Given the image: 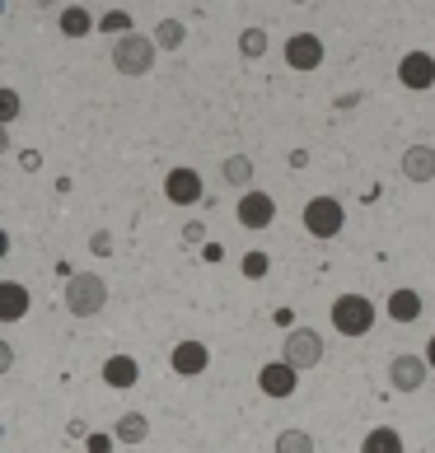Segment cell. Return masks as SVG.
Instances as JSON below:
<instances>
[{
    "mask_svg": "<svg viewBox=\"0 0 435 453\" xmlns=\"http://www.w3.org/2000/svg\"><path fill=\"white\" fill-rule=\"evenodd\" d=\"M61 304H66V313H75V318L104 313V309H108V280L98 276V272H75V276H66Z\"/></svg>",
    "mask_w": 435,
    "mask_h": 453,
    "instance_id": "6da1fadb",
    "label": "cell"
},
{
    "mask_svg": "<svg viewBox=\"0 0 435 453\" xmlns=\"http://www.w3.org/2000/svg\"><path fill=\"white\" fill-rule=\"evenodd\" d=\"M159 47H155V33H127V38L113 42V71L117 75H150V65H155Z\"/></svg>",
    "mask_w": 435,
    "mask_h": 453,
    "instance_id": "7a4b0ae2",
    "label": "cell"
},
{
    "mask_svg": "<svg viewBox=\"0 0 435 453\" xmlns=\"http://www.w3.org/2000/svg\"><path fill=\"white\" fill-rule=\"evenodd\" d=\"M328 318H332V327H338V337H365V332L375 327V304L365 295H338Z\"/></svg>",
    "mask_w": 435,
    "mask_h": 453,
    "instance_id": "3957f363",
    "label": "cell"
},
{
    "mask_svg": "<svg viewBox=\"0 0 435 453\" xmlns=\"http://www.w3.org/2000/svg\"><path fill=\"white\" fill-rule=\"evenodd\" d=\"M346 225V211L338 196H314L305 201V234L309 239H338Z\"/></svg>",
    "mask_w": 435,
    "mask_h": 453,
    "instance_id": "277c9868",
    "label": "cell"
},
{
    "mask_svg": "<svg viewBox=\"0 0 435 453\" xmlns=\"http://www.w3.org/2000/svg\"><path fill=\"white\" fill-rule=\"evenodd\" d=\"M281 360H286L295 374H305V369H314L323 360V337L314 327H291L286 342H281Z\"/></svg>",
    "mask_w": 435,
    "mask_h": 453,
    "instance_id": "5b68a950",
    "label": "cell"
},
{
    "mask_svg": "<svg viewBox=\"0 0 435 453\" xmlns=\"http://www.w3.org/2000/svg\"><path fill=\"white\" fill-rule=\"evenodd\" d=\"M426 374H431L426 356H393L389 360V383H393L398 393H422L426 388Z\"/></svg>",
    "mask_w": 435,
    "mask_h": 453,
    "instance_id": "8992f818",
    "label": "cell"
},
{
    "mask_svg": "<svg viewBox=\"0 0 435 453\" xmlns=\"http://www.w3.org/2000/svg\"><path fill=\"white\" fill-rule=\"evenodd\" d=\"M286 65L291 71H319L323 65V38L319 33H291L286 38Z\"/></svg>",
    "mask_w": 435,
    "mask_h": 453,
    "instance_id": "52a82bcc",
    "label": "cell"
},
{
    "mask_svg": "<svg viewBox=\"0 0 435 453\" xmlns=\"http://www.w3.org/2000/svg\"><path fill=\"white\" fill-rule=\"evenodd\" d=\"M164 196H169L174 206H197V201L206 196L202 173H197V169H169V173H164Z\"/></svg>",
    "mask_w": 435,
    "mask_h": 453,
    "instance_id": "ba28073f",
    "label": "cell"
},
{
    "mask_svg": "<svg viewBox=\"0 0 435 453\" xmlns=\"http://www.w3.org/2000/svg\"><path fill=\"white\" fill-rule=\"evenodd\" d=\"M234 215H239V225H244V229L262 234L267 225L276 220V201L267 196V192H244V196H239V206H234Z\"/></svg>",
    "mask_w": 435,
    "mask_h": 453,
    "instance_id": "9c48e42d",
    "label": "cell"
},
{
    "mask_svg": "<svg viewBox=\"0 0 435 453\" xmlns=\"http://www.w3.org/2000/svg\"><path fill=\"white\" fill-rule=\"evenodd\" d=\"M398 85L412 89V94H422L435 85V57L431 52H408L403 61H398Z\"/></svg>",
    "mask_w": 435,
    "mask_h": 453,
    "instance_id": "30bf717a",
    "label": "cell"
},
{
    "mask_svg": "<svg viewBox=\"0 0 435 453\" xmlns=\"http://www.w3.org/2000/svg\"><path fill=\"white\" fill-rule=\"evenodd\" d=\"M169 365H174V374L197 379V374H206V369H211V350H206L202 342H178L174 356H169Z\"/></svg>",
    "mask_w": 435,
    "mask_h": 453,
    "instance_id": "8fae6325",
    "label": "cell"
},
{
    "mask_svg": "<svg viewBox=\"0 0 435 453\" xmlns=\"http://www.w3.org/2000/svg\"><path fill=\"white\" fill-rule=\"evenodd\" d=\"M295 383H299V374H295V369L286 365V360H276V365H262L258 369V388L267 393V397H291L295 393Z\"/></svg>",
    "mask_w": 435,
    "mask_h": 453,
    "instance_id": "7c38bea8",
    "label": "cell"
},
{
    "mask_svg": "<svg viewBox=\"0 0 435 453\" xmlns=\"http://www.w3.org/2000/svg\"><path fill=\"white\" fill-rule=\"evenodd\" d=\"M398 169H403L408 182H431V178H435V150H431V145H408Z\"/></svg>",
    "mask_w": 435,
    "mask_h": 453,
    "instance_id": "4fadbf2b",
    "label": "cell"
},
{
    "mask_svg": "<svg viewBox=\"0 0 435 453\" xmlns=\"http://www.w3.org/2000/svg\"><path fill=\"white\" fill-rule=\"evenodd\" d=\"M28 313V290L19 280H0V323H19Z\"/></svg>",
    "mask_w": 435,
    "mask_h": 453,
    "instance_id": "5bb4252c",
    "label": "cell"
},
{
    "mask_svg": "<svg viewBox=\"0 0 435 453\" xmlns=\"http://www.w3.org/2000/svg\"><path fill=\"white\" fill-rule=\"evenodd\" d=\"M113 434H117V444H145V440H150L145 411H122V416L113 421Z\"/></svg>",
    "mask_w": 435,
    "mask_h": 453,
    "instance_id": "9a60e30c",
    "label": "cell"
},
{
    "mask_svg": "<svg viewBox=\"0 0 435 453\" xmlns=\"http://www.w3.org/2000/svg\"><path fill=\"white\" fill-rule=\"evenodd\" d=\"M136 379H141V365L131 356H108L104 360V383H108V388H131Z\"/></svg>",
    "mask_w": 435,
    "mask_h": 453,
    "instance_id": "2e32d148",
    "label": "cell"
},
{
    "mask_svg": "<svg viewBox=\"0 0 435 453\" xmlns=\"http://www.w3.org/2000/svg\"><path fill=\"white\" fill-rule=\"evenodd\" d=\"M384 309H389L393 323H416V318H422V295L416 290H393Z\"/></svg>",
    "mask_w": 435,
    "mask_h": 453,
    "instance_id": "e0dca14e",
    "label": "cell"
},
{
    "mask_svg": "<svg viewBox=\"0 0 435 453\" xmlns=\"http://www.w3.org/2000/svg\"><path fill=\"white\" fill-rule=\"evenodd\" d=\"M361 453H408V449H403V434H398V430L375 426V430L361 440Z\"/></svg>",
    "mask_w": 435,
    "mask_h": 453,
    "instance_id": "ac0fdd59",
    "label": "cell"
},
{
    "mask_svg": "<svg viewBox=\"0 0 435 453\" xmlns=\"http://www.w3.org/2000/svg\"><path fill=\"white\" fill-rule=\"evenodd\" d=\"M221 178H225V188H244L248 192V182H253V159H248V155L221 159Z\"/></svg>",
    "mask_w": 435,
    "mask_h": 453,
    "instance_id": "d6986e66",
    "label": "cell"
},
{
    "mask_svg": "<svg viewBox=\"0 0 435 453\" xmlns=\"http://www.w3.org/2000/svg\"><path fill=\"white\" fill-rule=\"evenodd\" d=\"M183 42H188V24H183V19L169 14V19L155 24V47H159V52H178Z\"/></svg>",
    "mask_w": 435,
    "mask_h": 453,
    "instance_id": "ffe728a7",
    "label": "cell"
},
{
    "mask_svg": "<svg viewBox=\"0 0 435 453\" xmlns=\"http://www.w3.org/2000/svg\"><path fill=\"white\" fill-rule=\"evenodd\" d=\"M57 24H61V33H66V38H85L89 28H98V24L89 19V10H85V5H66Z\"/></svg>",
    "mask_w": 435,
    "mask_h": 453,
    "instance_id": "44dd1931",
    "label": "cell"
},
{
    "mask_svg": "<svg viewBox=\"0 0 435 453\" xmlns=\"http://www.w3.org/2000/svg\"><path fill=\"white\" fill-rule=\"evenodd\" d=\"M276 453H314V434H305V430H281V434H276Z\"/></svg>",
    "mask_w": 435,
    "mask_h": 453,
    "instance_id": "7402d4cb",
    "label": "cell"
},
{
    "mask_svg": "<svg viewBox=\"0 0 435 453\" xmlns=\"http://www.w3.org/2000/svg\"><path fill=\"white\" fill-rule=\"evenodd\" d=\"M239 52H244V61H258L267 52V28H244L239 33Z\"/></svg>",
    "mask_w": 435,
    "mask_h": 453,
    "instance_id": "603a6c76",
    "label": "cell"
},
{
    "mask_svg": "<svg viewBox=\"0 0 435 453\" xmlns=\"http://www.w3.org/2000/svg\"><path fill=\"white\" fill-rule=\"evenodd\" d=\"M98 28H104L108 38H113V33H117V38H127V33H136V28H131V14H127V10H108L104 19H98Z\"/></svg>",
    "mask_w": 435,
    "mask_h": 453,
    "instance_id": "cb8c5ba5",
    "label": "cell"
},
{
    "mask_svg": "<svg viewBox=\"0 0 435 453\" xmlns=\"http://www.w3.org/2000/svg\"><path fill=\"white\" fill-rule=\"evenodd\" d=\"M267 272H272V257L267 253H244V276L248 280H262Z\"/></svg>",
    "mask_w": 435,
    "mask_h": 453,
    "instance_id": "d4e9b609",
    "label": "cell"
},
{
    "mask_svg": "<svg viewBox=\"0 0 435 453\" xmlns=\"http://www.w3.org/2000/svg\"><path fill=\"white\" fill-rule=\"evenodd\" d=\"M0 108H5V122H19V94H14L10 85L0 89Z\"/></svg>",
    "mask_w": 435,
    "mask_h": 453,
    "instance_id": "484cf974",
    "label": "cell"
},
{
    "mask_svg": "<svg viewBox=\"0 0 435 453\" xmlns=\"http://www.w3.org/2000/svg\"><path fill=\"white\" fill-rule=\"evenodd\" d=\"M89 253H94V257H108V253H113V239H108L104 229H98L94 239H89Z\"/></svg>",
    "mask_w": 435,
    "mask_h": 453,
    "instance_id": "4316f807",
    "label": "cell"
},
{
    "mask_svg": "<svg viewBox=\"0 0 435 453\" xmlns=\"http://www.w3.org/2000/svg\"><path fill=\"white\" fill-rule=\"evenodd\" d=\"M10 369H14V346L0 342V374H10Z\"/></svg>",
    "mask_w": 435,
    "mask_h": 453,
    "instance_id": "83f0119b",
    "label": "cell"
},
{
    "mask_svg": "<svg viewBox=\"0 0 435 453\" xmlns=\"http://www.w3.org/2000/svg\"><path fill=\"white\" fill-rule=\"evenodd\" d=\"M19 164H24V169L33 173V169H38V164H43V155H38V150H24V155H19Z\"/></svg>",
    "mask_w": 435,
    "mask_h": 453,
    "instance_id": "f1b7e54d",
    "label": "cell"
},
{
    "mask_svg": "<svg viewBox=\"0 0 435 453\" xmlns=\"http://www.w3.org/2000/svg\"><path fill=\"white\" fill-rule=\"evenodd\" d=\"M89 453H108V440H104V434H94V440H89Z\"/></svg>",
    "mask_w": 435,
    "mask_h": 453,
    "instance_id": "f546056e",
    "label": "cell"
},
{
    "mask_svg": "<svg viewBox=\"0 0 435 453\" xmlns=\"http://www.w3.org/2000/svg\"><path fill=\"white\" fill-rule=\"evenodd\" d=\"M426 365H431V369H435V337H431V342H426Z\"/></svg>",
    "mask_w": 435,
    "mask_h": 453,
    "instance_id": "4dcf8cb0",
    "label": "cell"
}]
</instances>
